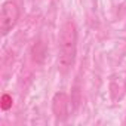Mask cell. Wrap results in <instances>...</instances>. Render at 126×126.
Returning <instances> with one entry per match:
<instances>
[{
    "label": "cell",
    "mask_w": 126,
    "mask_h": 126,
    "mask_svg": "<svg viewBox=\"0 0 126 126\" xmlns=\"http://www.w3.org/2000/svg\"><path fill=\"white\" fill-rule=\"evenodd\" d=\"M77 53V28L73 21H65L61 27L58 39V67L67 71L76 59Z\"/></svg>",
    "instance_id": "1"
},
{
    "label": "cell",
    "mask_w": 126,
    "mask_h": 126,
    "mask_svg": "<svg viewBox=\"0 0 126 126\" xmlns=\"http://www.w3.org/2000/svg\"><path fill=\"white\" fill-rule=\"evenodd\" d=\"M19 19V8L15 2L9 0L5 2L2 6V15H0V31L3 36H6L12 28L16 25Z\"/></svg>",
    "instance_id": "2"
},
{
    "label": "cell",
    "mask_w": 126,
    "mask_h": 126,
    "mask_svg": "<svg viewBox=\"0 0 126 126\" xmlns=\"http://www.w3.org/2000/svg\"><path fill=\"white\" fill-rule=\"evenodd\" d=\"M52 110H53V114L56 116V119H59V120H64L68 116V113H70V99H68L67 94L59 92L53 96Z\"/></svg>",
    "instance_id": "3"
},
{
    "label": "cell",
    "mask_w": 126,
    "mask_h": 126,
    "mask_svg": "<svg viewBox=\"0 0 126 126\" xmlns=\"http://www.w3.org/2000/svg\"><path fill=\"white\" fill-rule=\"evenodd\" d=\"M12 107V96H9L8 94H5L2 96V108L3 110H9Z\"/></svg>",
    "instance_id": "4"
}]
</instances>
